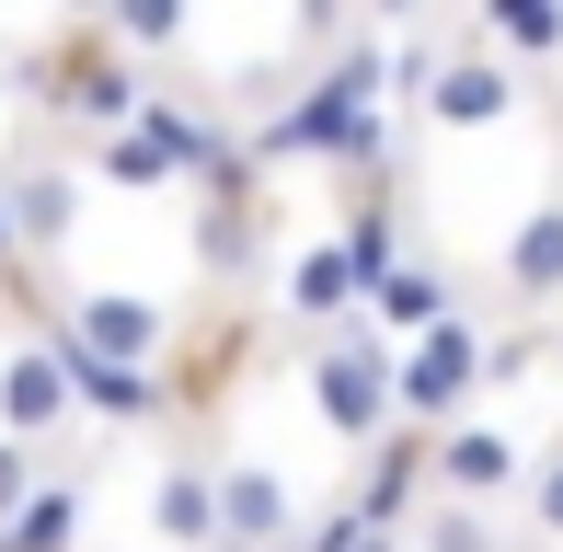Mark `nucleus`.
Here are the masks:
<instances>
[{
	"label": "nucleus",
	"instance_id": "nucleus-1",
	"mask_svg": "<svg viewBox=\"0 0 563 552\" xmlns=\"http://www.w3.org/2000/svg\"><path fill=\"white\" fill-rule=\"evenodd\" d=\"M23 81H35V104L58 115L69 139H92V128H126V115L150 104V69H139V46L115 35V23H69L58 12V35L23 58Z\"/></svg>",
	"mask_w": 563,
	"mask_h": 552
},
{
	"label": "nucleus",
	"instance_id": "nucleus-2",
	"mask_svg": "<svg viewBox=\"0 0 563 552\" xmlns=\"http://www.w3.org/2000/svg\"><path fill=\"white\" fill-rule=\"evenodd\" d=\"M311 415L334 426L345 449H368V438H391V426H402V345L379 334L368 311H356L345 334L311 345Z\"/></svg>",
	"mask_w": 563,
	"mask_h": 552
},
{
	"label": "nucleus",
	"instance_id": "nucleus-3",
	"mask_svg": "<svg viewBox=\"0 0 563 552\" xmlns=\"http://www.w3.org/2000/svg\"><path fill=\"white\" fill-rule=\"evenodd\" d=\"M58 334L81 345V357L162 368L173 334H185V311H173V299H139V288H69V299H58Z\"/></svg>",
	"mask_w": 563,
	"mask_h": 552
},
{
	"label": "nucleus",
	"instance_id": "nucleus-4",
	"mask_svg": "<svg viewBox=\"0 0 563 552\" xmlns=\"http://www.w3.org/2000/svg\"><path fill=\"white\" fill-rule=\"evenodd\" d=\"M495 380V334H483L472 311H449V322H426L415 345H402V415L415 426H449L472 391Z\"/></svg>",
	"mask_w": 563,
	"mask_h": 552
},
{
	"label": "nucleus",
	"instance_id": "nucleus-5",
	"mask_svg": "<svg viewBox=\"0 0 563 552\" xmlns=\"http://www.w3.org/2000/svg\"><path fill=\"white\" fill-rule=\"evenodd\" d=\"M0 426L12 438H58V426H81V368H69V334H35L0 357Z\"/></svg>",
	"mask_w": 563,
	"mask_h": 552
},
{
	"label": "nucleus",
	"instance_id": "nucleus-6",
	"mask_svg": "<svg viewBox=\"0 0 563 552\" xmlns=\"http://www.w3.org/2000/svg\"><path fill=\"white\" fill-rule=\"evenodd\" d=\"M426 495H438V426H415V415H402L391 438H368V461H356L345 507H368V518H391V530H415V518H426Z\"/></svg>",
	"mask_w": 563,
	"mask_h": 552
},
{
	"label": "nucleus",
	"instance_id": "nucleus-7",
	"mask_svg": "<svg viewBox=\"0 0 563 552\" xmlns=\"http://www.w3.org/2000/svg\"><path fill=\"white\" fill-rule=\"evenodd\" d=\"M426 128H506V115H518V69H506V46L495 35H483V46H449V58H438V81H426Z\"/></svg>",
	"mask_w": 563,
	"mask_h": 552
},
{
	"label": "nucleus",
	"instance_id": "nucleus-8",
	"mask_svg": "<svg viewBox=\"0 0 563 552\" xmlns=\"http://www.w3.org/2000/svg\"><path fill=\"white\" fill-rule=\"evenodd\" d=\"M219 552H299V495L276 461H219Z\"/></svg>",
	"mask_w": 563,
	"mask_h": 552
},
{
	"label": "nucleus",
	"instance_id": "nucleus-9",
	"mask_svg": "<svg viewBox=\"0 0 563 552\" xmlns=\"http://www.w3.org/2000/svg\"><path fill=\"white\" fill-rule=\"evenodd\" d=\"M438 495H472V507L529 495V449L506 438V426H483V415H449L438 426Z\"/></svg>",
	"mask_w": 563,
	"mask_h": 552
},
{
	"label": "nucleus",
	"instance_id": "nucleus-10",
	"mask_svg": "<svg viewBox=\"0 0 563 552\" xmlns=\"http://www.w3.org/2000/svg\"><path fill=\"white\" fill-rule=\"evenodd\" d=\"M276 311H288V322H311V334H345V322L368 311V276H356L345 242H311V254L288 265V288H276Z\"/></svg>",
	"mask_w": 563,
	"mask_h": 552
},
{
	"label": "nucleus",
	"instance_id": "nucleus-11",
	"mask_svg": "<svg viewBox=\"0 0 563 552\" xmlns=\"http://www.w3.org/2000/svg\"><path fill=\"white\" fill-rule=\"evenodd\" d=\"M150 541L162 552H219V461H162V484H150Z\"/></svg>",
	"mask_w": 563,
	"mask_h": 552
},
{
	"label": "nucleus",
	"instance_id": "nucleus-12",
	"mask_svg": "<svg viewBox=\"0 0 563 552\" xmlns=\"http://www.w3.org/2000/svg\"><path fill=\"white\" fill-rule=\"evenodd\" d=\"M0 185H12V231H23V254H58V242L81 231V173H69V162H12Z\"/></svg>",
	"mask_w": 563,
	"mask_h": 552
},
{
	"label": "nucleus",
	"instance_id": "nucleus-13",
	"mask_svg": "<svg viewBox=\"0 0 563 552\" xmlns=\"http://www.w3.org/2000/svg\"><path fill=\"white\" fill-rule=\"evenodd\" d=\"M242 357H253V322H219V334H173L162 380H173V404H185V415H208L219 391L242 380Z\"/></svg>",
	"mask_w": 563,
	"mask_h": 552
},
{
	"label": "nucleus",
	"instance_id": "nucleus-14",
	"mask_svg": "<svg viewBox=\"0 0 563 552\" xmlns=\"http://www.w3.org/2000/svg\"><path fill=\"white\" fill-rule=\"evenodd\" d=\"M449 311H460V299H449V265H426V254H402L391 276H368V322L391 345H415L426 322H449Z\"/></svg>",
	"mask_w": 563,
	"mask_h": 552
},
{
	"label": "nucleus",
	"instance_id": "nucleus-15",
	"mask_svg": "<svg viewBox=\"0 0 563 552\" xmlns=\"http://www.w3.org/2000/svg\"><path fill=\"white\" fill-rule=\"evenodd\" d=\"M69 368H81V426L92 415H104V426H162L173 415L162 368H115V357H81V345H69Z\"/></svg>",
	"mask_w": 563,
	"mask_h": 552
},
{
	"label": "nucleus",
	"instance_id": "nucleus-16",
	"mask_svg": "<svg viewBox=\"0 0 563 552\" xmlns=\"http://www.w3.org/2000/svg\"><path fill=\"white\" fill-rule=\"evenodd\" d=\"M506 299L518 311H541V299H563V196H541V208L518 219V242H506Z\"/></svg>",
	"mask_w": 563,
	"mask_h": 552
},
{
	"label": "nucleus",
	"instance_id": "nucleus-17",
	"mask_svg": "<svg viewBox=\"0 0 563 552\" xmlns=\"http://www.w3.org/2000/svg\"><path fill=\"white\" fill-rule=\"evenodd\" d=\"M139 128L162 139V150H173V173H185V185H196V173H208L219 150H230V128H219V115H208V104H185V92H162V81H150V104H139Z\"/></svg>",
	"mask_w": 563,
	"mask_h": 552
},
{
	"label": "nucleus",
	"instance_id": "nucleus-18",
	"mask_svg": "<svg viewBox=\"0 0 563 552\" xmlns=\"http://www.w3.org/2000/svg\"><path fill=\"white\" fill-rule=\"evenodd\" d=\"M81 150H92V173H104V185H115V196H162V185H185V173H173V150H162V139H150V128H139V115H126V128H92Z\"/></svg>",
	"mask_w": 563,
	"mask_h": 552
},
{
	"label": "nucleus",
	"instance_id": "nucleus-19",
	"mask_svg": "<svg viewBox=\"0 0 563 552\" xmlns=\"http://www.w3.org/2000/svg\"><path fill=\"white\" fill-rule=\"evenodd\" d=\"M345 254H356V276H391L402 265V196H391V173H379V185H356V208H345Z\"/></svg>",
	"mask_w": 563,
	"mask_h": 552
},
{
	"label": "nucleus",
	"instance_id": "nucleus-20",
	"mask_svg": "<svg viewBox=\"0 0 563 552\" xmlns=\"http://www.w3.org/2000/svg\"><path fill=\"white\" fill-rule=\"evenodd\" d=\"M253 208H265V196H196V254H208L219 276H242L253 254H265V219Z\"/></svg>",
	"mask_w": 563,
	"mask_h": 552
},
{
	"label": "nucleus",
	"instance_id": "nucleus-21",
	"mask_svg": "<svg viewBox=\"0 0 563 552\" xmlns=\"http://www.w3.org/2000/svg\"><path fill=\"white\" fill-rule=\"evenodd\" d=\"M483 35L506 58H563V0H483Z\"/></svg>",
	"mask_w": 563,
	"mask_h": 552
},
{
	"label": "nucleus",
	"instance_id": "nucleus-22",
	"mask_svg": "<svg viewBox=\"0 0 563 552\" xmlns=\"http://www.w3.org/2000/svg\"><path fill=\"white\" fill-rule=\"evenodd\" d=\"M104 23L139 46V58H173V46H185V23H196V0H115Z\"/></svg>",
	"mask_w": 563,
	"mask_h": 552
},
{
	"label": "nucleus",
	"instance_id": "nucleus-23",
	"mask_svg": "<svg viewBox=\"0 0 563 552\" xmlns=\"http://www.w3.org/2000/svg\"><path fill=\"white\" fill-rule=\"evenodd\" d=\"M415 552H506V541L483 530V507H472V495H438V507L415 518Z\"/></svg>",
	"mask_w": 563,
	"mask_h": 552
},
{
	"label": "nucleus",
	"instance_id": "nucleus-24",
	"mask_svg": "<svg viewBox=\"0 0 563 552\" xmlns=\"http://www.w3.org/2000/svg\"><path fill=\"white\" fill-rule=\"evenodd\" d=\"M299 552H402L391 518H368V507H334L322 530H299Z\"/></svg>",
	"mask_w": 563,
	"mask_h": 552
},
{
	"label": "nucleus",
	"instance_id": "nucleus-25",
	"mask_svg": "<svg viewBox=\"0 0 563 552\" xmlns=\"http://www.w3.org/2000/svg\"><path fill=\"white\" fill-rule=\"evenodd\" d=\"M35 484H46V449L0 426V518H12V507H23V495H35Z\"/></svg>",
	"mask_w": 563,
	"mask_h": 552
},
{
	"label": "nucleus",
	"instance_id": "nucleus-26",
	"mask_svg": "<svg viewBox=\"0 0 563 552\" xmlns=\"http://www.w3.org/2000/svg\"><path fill=\"white\" fill-rule=\"evenodd\" d=\"M438 58H449L438 35H402V46H391V104H426V81H438Z\"/></svg>",
	"mask_w": 563,
	"mask_h": 552
},
{
	"label": "nucleus",
	"instance_id": "nucleus-27",
	"mask_svg": "<svg viewBox=\"0 0 563 552\" xmlns=\"http://www.w3.org/2000/svg\"><path fill=\"white\" fill-rule=\"evenodd\" d=\"M529 518H541V541H563V449L529 461Z\"/></svg>",
	"mask_w": 563,
	"mask_h": 552
},
{
	"label": "nucleus",
	"instance_id": "nucleus-28",
	"mask_svg": "<svg viewBox=\"0 0 563 552\" xmlns=\"http://www.w3.org/2000/svg\"><path fill=\"white\" fill-rule=\"evenodd\" d=\"M345 12H356V0H299V46H345L356 35Z\"/></svg>",
	"mask_w": 563,
	"mask_h": 552
},
{
	"label": "nucleus",
	"instance_id": "nucleus-29",
	"mask_svg": "<svg viewBox=\"0 0 563 552\" xmlns=\"http://www.w3.org/2000/svg\"><path fill=\"white\" fill-rule=\"evenodd\" d=\"M23 254V231H12V185H0V265H12Z\"/></svg>",
	"mask_w": 563,
	"mask_h": 552
},
{
	"label": "nucleus",
	"instance_id": "nucleus-30",
	"mask_svg": "<svg viewBox=\"0 0 563 552\" xmlns=\"http://www.w3.org/2000/svg\"><path fill=\"white\" fill-rule=\"evenodd\" d=\"M58 12H69V23H104V12H115V0H58Z\"/></svg>",
	"mask_w": 563,
	"mask_h": 552
},
{
	"label": "nucleus",
	"instance_id": "nucleus-31",
	"mask_svg": "<svg viewBox=\"0 0 563 552\" xmlns=\"http://www.w3.org/2000/svg\"><path fill=\"white\" fill-rule=\"evenodd\" d=\"M368 12H426V0H368Z\"/></svg>",
	"mask_w": 563,
	"mask_h": 552
}]
</instances>
